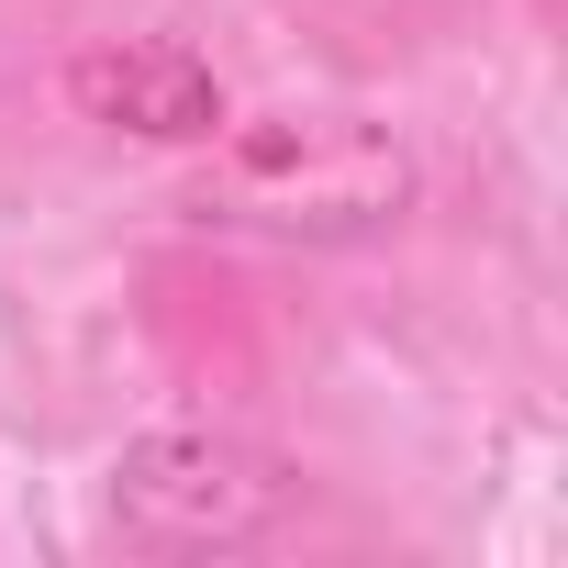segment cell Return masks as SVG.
I'll return each instance as SVG.
<instances>
[{
    "label": "cell",
    "instance_id": "1",
    "mask_svg": "<svg viewBox=\"0 0 568 568\" xmlns=\"http://www.w3.org/2000/svg\"><path fill=\"white\" fill-rule=\"evenodd\" d=\"M424 201V168L390 123L368 112H223V134L201 145L190 212L256 245H379L402 234Z\"/></svg>",
    "mask_w": 568,
    "mask_h": 568
},
{
    "label": "cell",
    "instance_id": "2",
    "mask_svg": "<svg viewBox=\"0 0 568 568\" xmlns=\"http://www.w3.org/2000/svg\"><path fill=\"white\" fill-rule=\"evenodd\" d=\"M101 513L134 557H245L302 513V468L234 424H145L112 446Z\"/></svg>",
    "mask_w": 568,
    "mask_h": 568
},
{
    "label": "cell",
    "instance_id": "3",
    "mask_svg": "<svg viewBox=\"0 0 568 568\" xmlns=\"http://www.w3.org/2000/svg\"><path fill=\"white\" fill-rule=\"evenodd\" d=\"M68 101H79V123L134 134V145H212L223 112H234L212 57L179 45V34H112V45L68 57Z\"/></svg>",
    "mask_w": 568,
    "mask_h": 568
}]
</instances>
